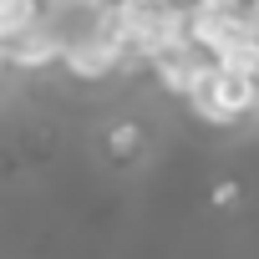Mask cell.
Returning a JSON list of instances; mask_svg holds the SVG:
<instances>
[{
  "label": "cell",
  "instance_id": "6da1fadb",
  "mask_svg": "<svg viewBox=\"0 0 259 259\" xmlns=\"http://www.w3.org/2000/svg\"><path fill=\"white\" fill-rule=\"evenodd\" d=\"M183 102L193 107L198 122H208V127H234V122H244V117L259 112V76H244V71H229V66L208 61L203 76L188 87Z\"/></svg>",
  "mask_w": 259,
  "mask_h": 259
},
{
  "label": "cell",
  "instance_id": "7a4b0ae2",
  "mask_svg": "<svg viewBox=\"0 0 259 259\" xmlns=\"http://www.w3.org/2000/svg\"><path fill=\"white\" fill-rule=\"evenodd\" d=\"M6 61H11V71H26V76H41V71H51L61 61V31L51 26L46 11L6 41Z\"/></svg>",
  "mask_w": 259,
  "mask_h": 259
},
{
  "label": "cell",
  "instance_id": "3957f363",
  "mask_svg": "<svg viewBox=\"0 0 259 259\" xmlns=\"http://www.w3.org/2000/svg\"><path fill=\"white\" fill-rule=\"evenodd\" d=\"M203 66H208V51H198L188 36L148 56V71H153V81H158L168 97H188V87L203 76Z\"/></svg>",
  "mask_w": 259,
  "mask_h": 259
},
{
  "label": "cell",
  "instance_id": "277c9868",
  "mask_svg": "<svg viewBox=\"0 0 259 259\" xmlns=\"http://www.w3.org/2000/svg\"><path fill=\"white\" fill-rule=\"evenodd\" d=\"M41 16V0H0V46H6L21 26H31Z\"/></svg>",
  "mask_w": 259,
  "mask_h": 259
},
{
  "label": "cell",
  "instance_id": "5b68a950",
  "mask_svg": "<svg viewBox=\"0 0 259 259\" xmlns=\"http://www.w3.org/2000/svg\"><path fill=\"white\" fill-rule=\"evenodd\" d=\"M138 143V127H112V153H133Z\"/></svg>",
  "mask_w": 259,
  "mask_h": 259
},
{
  "label": "cell",
  "instance_id": "8992f818",
  "mask_svg": "<svg viewBox=\"0 0 259 259\" xmlns=\"http://www.w3.org/2000/svg\"><path fill=\"white\" fill-rule=\"evenodd\" d=\"M41 6H66V11H102L107 0H41Z\"/></svg>",
  "mask_w": 259,
  "mask_h": 259
},
{
  "label": "cell",
  "instance_id": "52a82bcc",
  "mask_svg": "<svg viewBox=\"0 0 259 259\" xmlns=\"http://www.w3.org/2000/svg\"><path fill=\"white\" fill-rule=\"evenodd\" d=\"M6 76H11V61H6V46H0V87H6Z\"/></svg>",
  "mask_w": 259,
  "mask_h": 259
},
{
  "label": "cell",
  "instance_id": "ba28073f",
  "mask_svg": "<svg viewBox=\"0 0 259 259\" xmlns=\"http://www.w3.org/2000/svg\"><path fill=\"white\" fill-rule=\"evenodd\" d=\"M198 6H244V0H198Z\"/></svg>",
  "mask_w": 259,
  "mask_h": 259
},
{
  "label": "cell",
  "instance_id": "9c48e42d",
  "mask_svg": "<svg viewBox=\"0 0 259 259\" xmlns=\"http://www.w3.org/2000/svg\"><path fill=\"white\" fill-rule=\"evenodd\" d=\"M244 6H249V16H254V21H259V0H244Z\"/></svg>",
  "mask_w": 259,
  "mask_h": 259
}]
</instances>
